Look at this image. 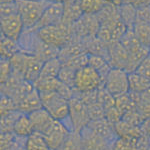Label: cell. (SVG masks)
<instances>
[{
	"mask_svg": "<svg viewBox=\"0 0 150 150\" xmlns=\"http://www.w3.org/2000/svg\"><path fill=\"white\" fill-rule=\"evenodd\" d=\"M25 150H52L42 133L34 131L26 138Z\"/></svg>",
	"mask_w": 150,
	"mask_h": 150,
	"instance_id": "44dd1931",
	"label": "cell"
},
{
	"mask_svg": "<svg viewBox=\"0 0 150 150\" xmlns=\"http://www.w3.org/2000/svg\"><path fill=\"white\" fill-rule=\"evenodd\" d=\"M137 139L117 137L112 143H110L111 148L113 150H137Z\"/></svg>",
	"mask_w": 150,
	"mask_h": 150,
	"instance_id": "1f68e13d",
	"label": "cell"
},
{
	"mask_svg": "<svg viewBox=\"0 0 150 150\" xmlns=\"http://www.w3.org/2000/svg\"><path fill=\"white\" fill-rule=\"evenodd\" d=\"M11 2H16V0H0V4H3V3H11Z\"/></svg>",
	"mask_w": 150,
	"mask_h": 150,
	"instance_id": "b9f144b4",
	"label": "cell"
},
{
	"mask_svg": "<svg viewBox=\"0 0 150 150\" xmlns=\"http://www.w3.org/2000/svg\"><path fill=\"white\" fill-rule=\"evenodd\" d=\"M115 130L118 137L127 139H137L144 135L141 126H134V125L123 121L122 119L115 124Z\"/></svg>",
	"mask_w": 150,
	"mask_h": 150,
	"instance_id": "e0dca14e",
	"label": "cell"
},
{
	"mask_svg": "<svg viewBox=\"0 0 150 150\" xmlns=\"http://www.w3.org/2000/svg\"><path fill=\"white\" fill-rule=\"evenodd\" d=\"M76 71L72 68L69 67L63 66L62 65V68L60 70L59 74H58L57 78L59 79L62 83L66 84L67 86L71 87L75 90V77H76Z\"/></svg>",
	"mask_w": 150,
	"mask_h": 150,
	"instance_id": "4dcf8cb0",
	"label": "cell"
},
{
	"mask_svg": "<svg viewBox=\"0 0 150 150\" xmlns=\"http://www.w3.org/2000/svg\"><path fill=\"white\" fill-rule=\"evenodd\" d=\"M87 127H89L95 133L106 139L109 143H112L118 137L115 130V125L111 123L108 119H106L105 117L97 120H91L88 123Z\"/></svg>",
	"mask_w": 150,
	"mask_h": 150,
	"instance_id": "4fadbf2b",
	"label": "cell"
},
{
	"mask_svg": "<svg viewBox=\"0 0 150 150\" xmlns=\"http://www.w3.org/2000/svg\"><path fill=\"white\" fill-rule=\"evenodd\" d=\"M28 115L31 120V123H32L34 131H37L40 133L44 132L45 130L52 124V122L54 121V119L51 117V115H50L43 107L29 113Z\"/></svg>",
	"mask_w": 150,
	"mask_h": 150,
	"instance_id": "2e32d148",
	"label": "cell"
},
{
	"mask_svg": "<svg viewBox=\"0 0 150 150\" xmlns=\"http://www.w3.org/2000/svg\"><path fill=\"white\" fill-rule=\"evenodd\" d=\"M0 29H1L2 35L18 41L25 30V27H24L23 21L20 15L17 13L13 14V15L1 16Z\"/></svg>",
	"mask_w": 150,
	"mask_h": 150,
	"instance_id": "9c48e42d",
	"label": "cell"
},
{
	"mask_svg": "<svg viewBox=\"0 0 150 150\" xmlns=\"http://www.w3.org/2000/svg\"><path fill=\"white\" fill-rule=\"evenodd\" d=\"M105 4V0H80V8L83 14H97Z\"/></svg>",
	"mask_w": 150,
	"mask_h": 150,
	"instance_id": "4316f807",
	"label": "cell"
},
{
	"mask_svg": "<svg viewBox=\"0 0 150 150\" xmlns=\"http://www.w3.org/2000/svg\"><path fill=\"white\" fill-rule=\"evenodd\" d=\"M18 14L26 30H32L39 22L45 9L51 3L48 0H16Z\"/></svg>",
	"mask_w": 150,
	"mask_h": 150,
	"instance_id": "7a4b0ae2",
	"label": "cell"
},
{
	"mask_svg": "<svg viewBox=\"0 0 150 150\" xmlns=\"http://www.w3.org/2000/svg\"><path fill=\"white\" fill-rule=\"evenodd\" d=\"M21 48L17 40H13L6 36L1 34V41H0V54L1 58L10 59L15 53L20 51Z\"/></svg>",
	"mask_w": 150,
	"mask_h": 150,
	"instance_id": "d6986e66",
	"label": "cell"
},
{
	"mask_svg": "<svg viewBox=\"0 0 150 150\" xmlns=\"http://www.w3.org/2000/svg\"><path fill=\"white\" fill-rule=\"evenodd\" d=\"M106 150H113L112 148H111V145L110 144H109V146L107 147V149H106Z\"/></svg>",
	"mask_w": 150,
	"mask_h": 150,
	"instance_id": "7bdbcfd3",
	"label": "cell"
},
{
	"mask_svg": "<svg viewBox=\"0 0 150 150\" xmlns=\"http://www.w3.org/2000/svg\"><path fill=\"white\" fill-rule=\"evenodd\" d=\"M104 87V80L101 75L91 66L86 65L76 71L75 91L79 93L91 92Z\"/></svg>",
	"mask_w": 150,
	"mask_h": 150,
	"instance_id": "277c9868",
	"label": "cell"
},
{
	"mask_svg": "<svg viewBox=\"0 0 150 150\" xmlns=\"http://www.w3.org/2000/svg\"><path fill=\"white\" fill-rule=\"evenodd\" d=\"M115 106L120 112V114L123 115L126 112L130 110L135 109L136 107V104L134 103V101L132 100V98L130 97L129 92L124 95H121L119 97L115 98Z\"/></svg>",
	"mask_w": 150,
	"mask_h": 150,
	"instance_id": "83f0119b",
	"label": "cell"
},
{
	"mask_svg": "<svg viewBox=\"0 0 150 150\" xmlns=\"http://www.w3.org/2000/svg\"><path fill=\"white\" fill-rule=\"evenodd\" d=\"M64 13V4L63 2H51L45 9L42 17L40 18L39 22L32 29V31H36L40 28L46 26L54 25L62 21Z\"/></svg>",
	"mask_w": 150,
	"mask_h": 150,
	"instance_id": "30bf717a",
	"label": "cell"
},
{
	"mask_svg": "<svg viewBox=\"0 0 150 150\" xmlns=\"http://www.w3.org/2000/svg\"><path fill=\"white\" fill-rule=\"evenodd\" d=\"M109 63L112 68L124 69L127 71L129 54L120 41L109 44Z\"/></svg>",
	"mask_w": 150,
	"mask_h": 150,
	"instance_id": "8fae6325",
	"label": "cell"
},
{
	"mask_svg": "<svg viewBox=\"0 0 150 150\" xmlns=\"http://www.w3.org/2000/svg\"><path fill=\"white\" fill-rule=\"evenodd\" d=\"M88 59L89 54L88 53H84V54H80L78 56L69 58V59L65 60V61H62V65L74 70H78L85 67L86 65H88Z\"/></svg>",
	"mask_w": 150,
	"mask_h": 150,
	"instance_id": "f546056e",
	"label": "cell"
},
{
	"mask_svg": "<svg viewBox=\"0 0 150 150\" xmlns=\"http://www.w3.org/2000/svg\"><path fill=\"white\" fill-rule=\"evenodd\" d=\"M118 11H119V15L122 21L125 23V25L128 28L132 29L135 22H136L137 9L134 6L130 5V4L123 3L121 6L118 7Z\"/></svg>",
	"mask_w": 150,
	"mask_h": 150,
	"instance_id": "d4e9b609",
	"label": "cell"
},
{
	"mask_svg": "<svg viewBox=\"0 0 150 150\" xmlns=\"http://www.w3.org/2000/svg\"><path fill=\"white\" fill-rule=\"evenodd\" d=\"M20 114V111L16 110L8 114L1 115V132H13L14 123Z\"/></svg>",
	"mask_w": 150,
	"mask_h": 150,
	"instance_id": "d6a6232c",
	"label": "cell"
},
{
	"mask_svg": "<svg viewBox=\"0 0 150 150\" xmlns=\"http://www.w3.org/2000/svg\"><path fill=\"white\" fill-rule=\"evenodd\" d=\"M69 119L75 132H80L90 122L87 105L76 91L73 97L69 100Z\"/></svg>",
	"mask_w": 150,
	"mask_h": 150,
	"instance_id": "5b68a950",
	"label": "cell"
},
{
	"mask_svg": "<svg viewBox=\"0 0 150 150\" xmlns=\"http://www.w3.org/2000/svg\"><path fill=\"white\" fill-rule=\"evenodd\" d=\"M33 132H34V129H33L29 115L26 113H21L14 123L13 133L21 138H27Z\"/></svg>",
	"mask_w": 150,
	"mask_h": 150,
	"instance_id": "ac0fdd59",
	"label": "cell"
},
{
	"mask_svg": "<svg viewBox=\"0 0 150 150\" xmlns=\"http://www.w3.org/2000/svg\"><path fill=\"white\" fill-rule=\"evenodd\" d=\"M88 65L92 67L93 69H95L101 75V77L103 78L104 81H105L106 76L110 72V70L112 69V67H111L109 61L107 59H105V58L101 56H97V55L89 54Z\"/></svg>",
	"mask_w": 150,
	"mask_h": 150,
	"instance_id": "7402d4cb",
	"label": "cell"
},
{
	"mask_svg": "<svg viewBox=\"0 0 150 150\" xmlns=\"http://www.w3.org/2000/svg\"><path fill=\"white\" fill-rule=\"evenodd\" d=\"M87 111H88L90 121L91 120H97L105 117V108L98 101L87 104Z\"/></svg>",
	"mask_w": 150,
	"mask_h": 150,
	"instance_id": "e575fe53",
	"label": "cell"
},
{
	"mask_svg": "<svg viewBox=\"0 0 150 150\" xmlns=\"http://www.w3.org/2000/svg\"><path fill=\"white\" fill-rule=\"evenodd\" d=\"M104 87L115 98L127 94L129 92L128 72L124 69L112 68L106 76Z\"/></svg>",
	"mask_w": 150,
	"mask_h": 150,
	"instance_id": "8992f818",
	"label": "cell"
},
{
	"mask_svg": "<svg viewBox=\"0 0 150 150\" xmlns=\"http://www.w3.org/2000/svg\"><path fill=\"white\" fill-rule=\"evenodd\" d=\"M135 72L150 81V54L138 65Z\"/></svg>",
	"mask_w": 150,
	"mask_h": 150,
	"instance_id": "74e56055",
	"label": "cell"
},
{
	"mask_svg": "<svg viewBox=\"0 0 150 150\" xmlns=\"http://www.w3.org/2000/svg\"><path fill=\"white\" fill-rule=\"evenodd\" d=\"M128 79H129V91L144 93L150 88V81L135 71L128 73Z\"/></svg>",
	"mask_w": 150,
	"mask_h": 150,
	"instance_id": "ffe728a7",
	"label": "cell"
},
{
	"mask_svg": "<svg viewBox=\"0 0 150 150\" xmlns=\"http://www.w3.org/2000/svg\"><path fill=\"white\" fill-rule=\"evenodd\" d=\"M59 150H83L80 132H70Z\"/></svg>",
	"mask_w": 150,
	"mask_h": 150,
	"instance_id": "f1b7e54d",
	"label": "cell"
},
{
	"mask_svg": "<svg viewBox=\"0 0 150 150\" xmlns=\"http://www.w3.org/2000/svg\"><path fill=\"white\" fill-rule=\"evenodd\" d=\"M62 68V62L58 57L51 58L43 63L39 77H57Z\"/></svg>",
	"mask_w": 150,
	"mask_h": 150,
	"instance_id": "484cf974",
	"label": "cell"
},
{
	"mask_svg": "<svg viewBox=\"0 0 150 150\" xmlns=\"http://www.w3.org/2000/svg\"><path fill=\"white\" fill-rule=\"evenodd\" d=\"M124 3L130 4L136 9H138L140 7L150 5V0H124Z\"/></svg>",
	"mask_w": 150,
	"mask_h": 150,
	"instance_id": "60d3db41",
	"label": "cell"
},
{
	"mask_svg": "<svg viewBox=\"0 0 150 150\" xmlns=\"http://www.w3.org/2000/svg\"><path fill=\"white\" fill-rule=\"evenodd\" d=\"M88 54L101 56L109 61V44L104 42L97 36L83 38Z\"/></svg>",
	"mask_w": 150,
	"mask_h": 150,
	"instance_id": "9a60e30c",
	"label": "cell"
},
{
	"mask_svg": "<svg viewBox=\"0 0 150 150\" xmlns=\"http://www.w3.org/2000/svg\"><path fill=\"white\" fill-rule=\"evenodd\" d=\"M72 25L73 24H68L61 21L54 25L38 29L36 30V33L45 43L60 50L74 38L75 35Z\"/></svg>",
	"mask_w": 150,
	"mask_h": 150,
	"instance_id": "6da1fadb",
	"label": "cell"
},
{
	"mask_svg": "<svg viewBox=\"0 0 150 150\" xmlns=\"http://www.w3.org/2000/svg\"><path fill=\"white\" fill-rule=\"evenodd\" d=\"M100 21L96 14H83L73 23L74 35L78 38H87L97 36L100 29Z\"/></svg>",
	"mask_w": 150,
	"mask_h": 150,
	"instance_id": "52a82bcc",
	"label": "cell"
},
{
	"mask_svg": "<svg viewBox=\"0 0 150 150\" xmlns=\"http://www.w3.org/2000/svg\"><path fill=\"white\" fill-rule=\"evenodd\" d=\"M136 21L150 24V5L140 7L137 9Z\"/></svg>",
	"mask_w": 150,
	"mask_h": 150,
	"instance_id": "ab89813d",
	"label": "cell"
},
{
	"mask_svg": "<svg viewBox=\"0 0 150 150\" xmlns=\"http://www.w3.org/2000/svg\"><path fill=\"white\" fill-rule=\"evenodd\" d=\"M71 132L63 122L54 120L52 124L42 133L52 150H59Z\"/></svg>",
	"mask_w": 150,
	"mask_h": 150,
	"instance_id": "ba28073f",
	"label": "cell"
},
{
	"mask_svg": "<svg viewBox=\"0 0 150 150\" xmlns=\"http://www.w3.org/2000/svg\"><path fill=\"white\" fill-rule=\"evenodd\" d=\"M146 150H150V145H149V147H148V148H147Z\"/></svg>",
	"mask_w": 150,
	"mask_h": 150,
	"instance_id": "ee69618b",
	"label": "cell"
},
{
	"mask_svg": "<svg viewBox=\"0 0 150 150\" xmlns=\"http://www.w3.org/2000/svg\"><path fill=\"white\" fill-rule=\"evenodd\" d=\"M16 110L18 109L15 100L11 96L6 95V94H1V115L8 114V113Z\"/></svg>",
	"mask_w": 150,
	"mask_h": 150,
	"instance_id": "d590c367",
	"label": "cell"
},
{
	"mask_svg": "<svg viewBox=\"0 0 150 150\" xmlns=\"http://www.w3.org/2000/svg\"><path fill=\"white\" fill-rule=\"evenodd\" d=\"M61 81L57 77H38L33 85L39 92L43 91H57Z\"/></svg>",
	"mask_w": 150,
	"mask_h": 150,
	"instance_id": "603a6c76",
	"label": "cell"
},
{
	"mask_svg": "<svg viewBox=\"0 0 150 150\" xmlns=\"http://www.w3.org/2000/svg\"><path fill=\"white\" fill-rule=\"evenodd\" d=\"M18 13V7L16 2L11 3H3L0 4V14L1 16H8Z\"/></svg>",
	"mask_w": 150,
	"mask_h": 150,
	"instance_id": "f35d334b",
	"label": "cell"
},
{
	"mask_svg": "<svg viewBox=\"0 0 150 150\" xmlns=\"http://www.w3.org/2000/svg\"><path fill=\"white\" fill-rule=\"evenodd\" d=\"M83 150H106L109 146V142L89 127H84L80 131Z\"/></svg>",
	"mask_w": 150,
	"mask_h": 150,
	"instance_id": "7c38bea8",
	"label": "cell"
},
{
	"mask_svg": "<svg viewBox=\"0 0 150 150\" xmlns=\"http://www.w3.org/2000/svg\"><path fill=\"white\" fill-rule=\"evenodd\" d=\"M132 29L137 40L143 46L150 49V24L136 21Z\"/></svg>",
	"mask_w": 150,
	"mask_h": 150,
	"instance_id": "cb8c5ba5",
	"label": "cell"
},
{
	"mask_svg": "<svg viewBox=\"0 0 150 150\" xmlns=\"http://www.w3.org/2000/svg\"><path fill=\"white\" fill-rule=\"evenodd\" d=\"M42 107L54 120L64 121L69 117V100L62 97L56 91L39 92Z\"/></svg>",
	"mask_w": 150,
	"mask_h": 150,
	"instance_id": "3957f363",
	"label": "cell"
},
{
	"mask_svg": "<svg viewBox=\"0 0 150 150\" xmlns=\"http://www.w3.org/2000/svg\"><path fill=\"white\" fill-rule=\"evenodd\" d=\"M16 104H17L18 111H20L21 113H26V114L40 109L42 108V103H41L39 91L34 87L32 90H30L19 99Z\"/></svg>",
	"mask_w": 150,
	"mask_h": 150,
	"instance_id": "5bb4252c",
	"label": "cell"
},
{
	"mask_svg": "<svg viewBox=\"0 0 150 150\" xmlns=\"http://www.w3.org/2000/svg\"><path fill=\"white\" fill-rule=\"evenodd\" d=\"M12 75V66L9 59L1 58L0 61V80L1 84H4Z\"/></svg>",
	"mask_w": 150,
	"mask_h": 150,
	"instance_id": "8d00e7d4",
	"label": "cell"
},
{
	"mask_svg": "<svg viewBox=\"0 0 150 150\" xmlns=\"http://www.w3.org/2000/svg\"><path fill=\"white\" fill-rule=\"evenodd\" d=\"M97 101L99 103L102 104V106L106 109L110 107L115 106V97L106 90L105 87L98 89L97 93Z\"/></svg>",
	"mask_w": 150,
	"mask_h": 150,
	"instance_id": "836d02e7",
	"label": "cell"
}]
</instances>
